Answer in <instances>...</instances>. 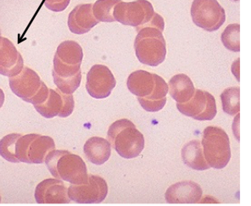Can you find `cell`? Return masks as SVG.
<instances>
[{
    "instance_id": "obj_9",
    "label": "cell",
    "mask_w": 251,
    "mask_h": 206,
    "mask_svg": "<svg viewBox=\"0 0 251 206\" xmlns=\"http://www.w3.org/2000/svg\"><path fill=\"white\" fill-rule=\"evenodd\" d=\"M108 185L104 178L88 175V180L81 184H72L68 188L71 200L80 205H98L105 200Z\"/></svg>"
},
{
    "instance_id": "obj_18",
    "label": "cell",
    "mask_w": 251,
    "mask_h": 206,
    "mask_svg": "<svg viewBox=\"0 0 251 206\" xmlns=\"http://www.w3.org/2000/svg\"><path fill=\"white\" fill-rule=\"evenodd\" d=\"M126 85L133 95L138 98H147L154 89V76L146 71H136L129 75Z\"/></svg>"
},
{
    "instance_id": "obj_12",
    "label": "cell",
    "mask_w": 251,
    "mask_h": 206,
    "mask_svg": "<svg viewBox=\"0 0 251 206\" xmlns=\"http://www.w3.org/2000/svg\"><path fill=\"white\" fill-rule=\"evenodd\" d=\"M116 85L112 72L104 65H95L87 75L86 89L94 99L101 100L109 97Z\"/></svg>"
},
{
    "instance_id": "obj_29",
    "label": "cell",
    "mask_w": 251,
    "mask_h": 206,
    "mask_svg": "<svg viewBox=\"0 0 251 206\" xmlns=\"http://www.w3.org/2000/svg\"><path fill=\"white\" fill-rule=\"evenodd\" d=\"M232 1H234V2H239V0H232Z\"/></svg>"
},
{
    "instance_id": "obj_26",
    "label": "cell",
    "mask_w": 251,
    "mask_h": 206,
    "mask_svg": "<svg viewBox=\"0 0 251 206\" xmlns=\"http://www.w3.org/2000/svg\"><path fill=\"white\" fill-rule=\"evenodd\" d=\"M154 76V87L151 95L147 98H144L150 101H157L167 103V95L168 93V85L161 77L156 74Z\"/></svg>"
},
{
    "instance_id": "obj_10",
    "label": "cell",
    "mask_w": 251,
    "mask_h": 206,
    "mask_svg": "<svg viewBox=\"0 0 251 206\" xmlns=\"http://www.w3.org/2000/svg\"><path fill=\"white\" fill-rule=\"evenodd\" d=\"M176 108L182 115L197 121H211L217 116L215 98L201 89H195L193 97L186 103H176Z\"/></svg>"
},
{
    "instance_id": "obj_2",
    "label": "cell",
    "mask_w": 251,
    "mask_h": 206,
    "mask_svg": "<svg viewBox=\"0 0 251 206\" xmlns=\"http://www.w3.org/2000/svg\"><path fill=\"white\" fill-rule=\"evenodd\" d=\"M45 164L57 179L72 184H81L88 180L87 166L83 159L67 150H52L48 154Z\"/></svg>"
},
{
    "instance_id": "obj_21",
    "label": "cell",
    "mask_w": 251,
    "mask_h": 206,
    "mask_svg": "<svg viewBox=\"0 0 251 206\" xmlns=\"http://www.w3.org/2000/svg\"><path fill=\"white\" fill-rule=\"evenodd\" d=\"M54 57L67 66H78L82 64L83 51L75 41H65L57 48Z\"/></svg>"
},
{
    "instance_id": "obj_1",
    "label": "cell",
    "mask_w": 251,
    "mask_h": 206,
    "mask_svg": "<svg viewBox=\"0 0 251 206\" xmlns=\"http://www.w3.org/2000/svg\"><path fill=\"white\" fill-rule=\"evenodd\" d=\"M107 138L111 147L125 159L138 157L145 149V137L130 120L121 119L109 128Z\"/></svg>"
},
{
    "instance_id": "obj_30",
    "label": "cell",
    "mask_w": 251,
    "mask_h": 206,
    "mask_svg": "<svg viewBox=\"0 0 251 206\" xmlns=\"http://www.w3.org/2000/svg\"><path fill=\"white\" fill-rule=\"evenodd\" d=\"M1 38H2V37H1V31H0V39H1Z\"/></svg>"
},
{
    "instance_id": "obj_4",
    "label": "cell",
    "mask_w": 251,
    "mask_h": 206,
    "mask_svg": "<svg viewBox=\"0 0 251 206\" xmlns=\"http://www.w3.org/2000/svg\"><path fill=\"white\" fill-rule=\"evenodd\" d=\"M201 144L210 167L221 170L227 166L231 159V148L229 137L223 129L217 127L205 128Z\"/></svg>"
},
{
    "instance_id": "obj_28",
    "label": "cell",
    "mask_w": 251,
    "mask_h": 206,
    "mask_svg": "<svg viewBox=\"0 0 251 206\" xmlns=\"http://www.w3.org/2000/svg\"><path fill=\"white\" fill-rule=\"evenodd\" d=\"M3 103H4V94L3 90L0 88V109L3 106Z\"/></svg>"
},
{
    "instance_id": "obj_19",
    "label": "cell",
    "mask_w": 251,
    "mask_h": 206,
    "mask_svg": "<svg viewBox=\"0 0 251 206\" xmlns=\"http://www.w3.org/2000/svg\"><path fill=\"white\" fill-rule=\"evenodd\" d=\"M181 154L183 163L193 170L204 171L210 168L204 158L201 141L188 142L182 148Z\"/></svg>"
},
{
    "instance_id": "obj_3",
    "label": "cell",
    "mask_w": 251,
    "mask_h": 206,
    "mask_svg": "<svg viewBox=\"0 0 251 206\" xmlns=\"http://www.w3.org/2000/svg\"><path fill=\"white\" fill-rule=\"evenodd\" d=\"M162 33L163 31L152 26H146L138 31L134 50L140 62L147 66H157L165 61L167 43Z\"/></svg>"
},
{
    "instance_id": "obj_24",
    "label": "cell",
    "mask_w": 251,
    "mask_h": 206,
    "mask_svg": "<svg viewBox=\"0 0 251 206\" xmlns=\"http://www.w3.org/2000/svg\"><path fill=\"white\" fill-rule=\"evenodd\" d=\"M240 25L230 24L226 26L222 34V42L227 50L232 52L240 51Z\"/></svg>"
},
{
    "instance_id": "obj_27",
    "label": "cell",
    "mask_w": 251,
    "mask_h": 206,
    "mask_svg": "<svg viewBox=\"0 0 251 206\" xmlns=\"http://www.w3.org/2000/svg\"><path fill=\"white\" fill-rule=\"evenodd\" d=\"M71 0H44V5L53 12H61L69 5Z\"/></svg>"
},
{
    "instance_id": "obj_20",
    "label": "cell",
    "mask_w": 251,
    "mask_h": 206,
    "mask_svg": "<svg viewBox=\"0 0 251 206\" xmlns=\"http://www.w3.org/2000/svg\"><path fill=\"white\" fill-rule=\"evenodd\" d=\"M170 95L176 103H186L195 94V86L185 74H177L172 77L168 85Z\"/></svg>"
},
{
    "instance_id": "obj_17",
    "label": "cell",
    "mask_w": 251,
    "mask_h": 206,
    "mask_svg": "<svg viewBox=\"0 0 251 206\" xmlns=\"http://www.w3.org/2000/svg\"><path fill=\"white\" fill-rule=\"evenodd\" d=\"M83 151L88 160L100 166L110 159L111 145L103 137H92L85 143Z\"/></svg>"
},
{
    "instance_id": "obj_7",
    "label": "cell",
    "mask_w": 251,
    "mask_h": 206,
    "mask_svg": "<svg viewBox=\"0 0 251 206\" xmlns=\"http://www.w3.org/2000/svg\"><path fill=\"white\" fill-rule=\"evenodd\" d=\"M154 15V7L148 0H136L133 2H120L114 8L116 22L123 25L135 27L138 31L148 25Z\"/></svg>"
},
{
    "instance_id": "obj_5",
    "label": "cell",
    "mask_w": 251,
    "mask_h": 206,
    "mask_svg": "<svg viewBox=\"0 0 251 206\" xmlns=\"http://www.w3.org/2000/svg\"><path fill=\"white\" fill-rule=\"evenodd\" d=\"M10 87L17 97L25 102L38 105L47 100L50 88L39 76L27 66L23 67L18 75L10 77Z\"/></svg>"
},
{
    "instance_id": "obj_25",
    "label": "cell",
    "mask_w": 251,
    "mask_h": 206,
    "mask_svg": "<svg viewBox=\"0 0 251 206\" xmlns=\"http://www.w3.org/2000/svg\"><path fill=\"white\" fill-rule=\"evenodd\" d=\"M22 135L11 133L7 135L0 140V155L3 159L12 163H19L16 155V147L17 140Z\"/></svg>"
},
{
    "instance_id": "obj_23",
    "label": "cell",
    "mask_w": 251,
    "mask_h": 206,
    "mask_svg": "<svg viewBox=\"0 0 251 206\" xmlns=\"http://www.w3.org/2000/svg\"><path fill=\"white\" fill-rule=\"evenodd\" d=\"M121 0H97L93 4V13L100 22H116L114 18V8Z\"/></svg>"
},
{
    "instance_id": "obj_13",
    "label": "cell",
    "mask_w": 251,
    "mask_h": 206,
    "mask_svg": "<svg viewBox=\"0 0 251 206\" xmlns=\"http://www.w3.org/2000/svg\"><path fill=\"white\" fill-rule=\"evenodd\" d=\"M35 200L38 205H68V188L62 180L48 178L36 187Z\"/></svg>"
},
{
    "instance_id": "obj_6",
    "label": "cell",
    "mask_w": 251,
    "mask_h": 206,
    "mask_svg": "<svg viewBox=\"0 0 251 206\" xmlns=\"http://www.w3.org/2000/svg\"><path fill=\"white\" fill-rule=\"evenodd\" d=\"M55 150L53 138L39 134L22 135L17 140L16 155L19 162L42 164L48 154Z\"/></svg>"
},
{
    "instance_id": "obj_16",
    "label": "cell",
    "mask_w": 251,
    "mask_h": 206,
    "mask_svg": "<svg viewBox=\"0 0 251 206\" xmlns=\"http://www.w3.org/2000/svg\"><path fill=\"white\" fill-rule=\"evenodd\" d=\"M93 13V3H82L75 6L68 17L70 31L75 34L87 33L99 24Z\"/></svg>"
},
{
    "instance_id": "obj_15",
    "label": "cell",
    "mask_w": 251,
    "mask_h": 206,
    "mask_svg": "<svg viewBox=\"0 0 251 206\" xmlns=\"http://www.w3.org/2000/svg\"><path fill=\"white\" fill-rule=\"evenodd\" d=\"M24 60L16 46L6 38L0 39V75L15 77L22 72Z\"/></svg>"
},
{
    "instance_id": "obj_22",
    "label": "cell",
    "mask_w": 251,
    "mask_h": 206,
    "mask_svg": "<svg viewBox=\"0 0 251 206\" xmlns=\"http://www.w3.org/2000/svg\"><path fill=\"white\" fill-rule=\"evenodd\" d=\"M224 112L229 116L239 115L240 111V88H228L221 94Z\"/></svg>"
},
{
    "instance_id": "obj_31",
    "label": "cell",
    "mask_w": 251,
    "mask_h": 206,
    "mask_svg": "<svg viewBox=\"0 0 251 206\" xmlns=\"http://www.w3.org/2000/svg\"><path fill=\"white\" fill-rule=\"evenodd\" d=\"M0 203H1V196H0Z\"/></svg>"
},
{
    "instance_id": "obj_11",
    "label": "cell",
    "mask_w": 251,
    "mask_h": 206,
    "mask_svg": "<svg viewBox=\"0 0 251 206\" xmlns=\"http://www.w3.org/2000/svg\"><path fill=\"white\" fill-rule=\"evenodd\" d=\"M35 109L45 118L60 116L66 118L71 116L75 107L73 94H65L60 89H50L47 100L35 105Z\"/></svg>"
},
{
    "instance_id": "obj_8",
    "label": "cell",
    "mask_w": 251,
    "mask_h": 206,
    "mask_svg": "<svg viewBox=\"0 0 251 206\" xmlns=\"http://www.w3.org/2000/svg\"><path fill=\"white\" fill-rule=\"evenodd\" d=\"M191 16L195 25L207 31H217L226 21L225 10L217 0H194Z\"/></svg>"
},
{
    "instance_id": "obj_14",
    "label": "cell",
    "mask_w": 251,
    "mask_h": 206,
    "mask_svg": "<svg viewBox=\"0 0 251 206\" xmlns=\"http://www.w3.org/2000/svg\"><path fill=\"white\" fill-rule=\"evenodd\" d=\"M203 191L195 181H183L172 185L165 194L170 205H195L200 203Z\"/></svg>"
}]
</instances>
